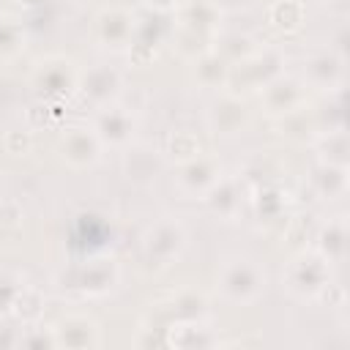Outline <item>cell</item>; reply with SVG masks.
I'll list each match as a JSON object with an SVG mask.
<instances>
[{
  "label": "cell",
  "mask_w": 350,
  "mask_h": 350,
  "mask_svg": "<svg viewBox=\"0 0 350 350\" xmlns=\"http://www.w3.org/2000/svg\"><path fill=\"white\" fill-rule=\"evenodd\" d=\"M260 273H257V268H252L249 262H241V265H235V268H230L227 271V276H224V290L235 298V301H249V298H254L257 293H260Z\"/></svg>",
  "instance_id": "6da1fadb"
}]
</instances>
